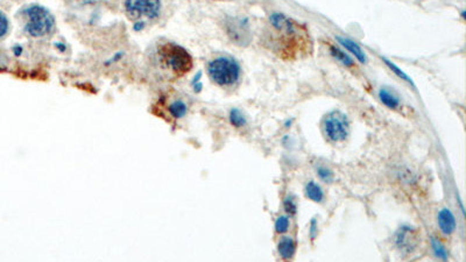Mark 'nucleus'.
I'll return each instance as SVG.
<instances>
[{"mask_svg": "<svg viewBox=\"0 0 466 262\" xmlns=\"http://www.w3.org/2000/svg\"><path fill=\"white\" fill-rule=\"evenodd\" d=\"M208 75L219 87H232L239 81L240 67L232 57L220 56L208 64Z\"/></svg>", "mask_w": 466, "mask_h": 262, "instance_id": "3", "label": "nucleus"}, {"mask_svg": "<svg viewBox=\"0 0 466 262\" xmlns=\"http://www.w3.org/2000/svg\"><path fill=\"white\" fill-rule=\"evenodd\" d=\"M323 125L325 134L331 141L338 142L348 138L349 121L344 114L338 112V111L328 114L325 117Z\"/></svg>", "mask_w": 466, "mask_h": 262, "instance_id": "5", "label": "nucleus"}, {"mask_svg": "<svg viewBox=\"0 0 466 262\" xmlns=\"http://www.w3.org/2000/svg\"><path fill=\"white\" fill-rule=\"evenodd\" d=\"M125 11L135 23L159 19L162 12L161 0H125Z\"/></svg>", "mask_w": 466, "mask_h": 262, "instance_id": "4", "label": "nucleus"}, {"mask_svg": "<svg viewBox=\"0 0 466 262\" xmlns=\"http://www.w3.org/2000/svg\"><path fill=\"white\" fill-rule=\"evenodd\" d=\"M269 21H270V24H272V26L274 28H276L277 31L284 32V33L288 35L295 34V32H296L295 24L292 23L289 18L283 16V14L274 13L269 17Z\"/></svg>", "mask_w": 466, "mask_h": 262, "instance_id": "8", "label": "nucleus"}, {"mask_svg": "<svg viewBox=\"0 0 466 262\" xmlns=\"http://www.w3.org/2000/svg\"><path fill=\"white\" fill-rule=\"evenodd\" d=\"M431 246H432L433 252H435V255L437 257H439V259H442V260H447V257H449V254H447V250L445 249V247H444L442 243H440L439 240L432 238L431 239Z\"/></svg>", "mask_w": 466, "mask_h": 262, "instance_id": "16", "label": "nucleus"}, {"mask_svg": "<svg viewBox=\"0 0 466 262\" xmlns=\"http://www.w3.org/2000/svg\"><path fill=\"white\" fill-rule=\"evenodd\" d=\"M168 111L169 113L172 114V117H174L175 119H181L186 116L188 112V106L186 102L181 99H176L174 102L171 103V105L168 106Z\"/></svg>", "mask_w": 466, "mask_h": 262, "instance_id": "12", "label": "nucleus"}, {"mask_svg": "<svg viewBox=\"0 0 466 262\" xmlns=\"http://www.w3.org/2000/svg\"><path fill=\"white\" fill-rule=\"evenodd\" d=\"M379 97H380V100L382 102V104L386 106L391 107V109H396V107L399 106V104H400L399 98H397L395 95H393L391 91H388V90L381 89L380 91H379Z\"/></svg>", "mask_w": 466, "mask_h": 262, "instance_id": "14", "label": "nucleus"}, {"mask_svg": "<svg viewBox=\"0 0 466 262\" xmlns=\"http://www.w3.org/2000/svg\"><path fill=\"white\" fill-rule=\"evenodd\" d=\"M24 31L31 38L48 37L55 31V18L46 7L41 5H30L23 10Z\"/></svg>", "mask_w": 466, "mask_h": 262, "instance_id": "2", "label": "nucleus"}, {"mask_svg": "<svg viewBox=\"0 0 466 262\" xmlns=\"http://www.w3.org/2000/svg\"><path fill=\"white\" fill-rule=\"evenodd\" d=\"M438 225L444 234H451L456 229V219L450 210L443 209L438 213Z\"/></svg>", "mask_w": 466, "mask_h": 262, "instance_id": "9", "label": "nucleus"}, {"mask_svg": "<svg viewBox=\"0 0 466 262\" xmlns=\"http://www.w3.org/2000/svg\"><path fill=\"white\" fill-rule=\"evenodd\" d=\"M224 30L231 41L239 46L250 44L251 32L247 19L243 18H226L224 21Z\"/></svg>", "mask_w": 466, "mask_h": 262, "instance_id": "6", "label": "nucleus"}, {"mask_svg": "<svg viewBox=\"0 0 466 262\" xmlns=\"http://www.w3.org/2000/svg\"><path fill=\"white\" fill-rule=\"evenodd\" d=\"M330 52H331V55L334 56L335 59L341 61V62L344 64V66H346V67H352L353 66V60L350 56L346 55L344 52H342L341 49L336 48V47H331Z\"/></svg>", "mask_w": 466, "mask_h": 262, "instance_id": "15", "label": "nucleus"}, {"mask_svg": "<svg viewBox=\"0 0 466 262\" xmlns=\"http://www.w3.org/2000/svg\"><path fill=\"white\" fill-rule=\"evenodd\" d=\"M157 54L162 68L176 77L184 76L194 67V60L190 53L174 42H164L159 45Z\"/></svg>", "mask_w": 466, "mask_h": 262, "instance_id": "1", "label": "nucleus"}, {"mask_svg": "<svg viewBox=\"0 0 466 262\" xmlns=\"http://www.w3.org/2000/svg\"><path fill=\"white\" fill-rule=\"evenodd\" d=\"M230 121H231V124H232L233 126H236V127H241V126H244L245 124H246V119H245L244 114L237 109L231 110Z\"/></svg>", "mask_w": 466, "mask_h": 262, "instance_id": "17", "label": "nucleus"}, {"mask_svg": "<svg viewBox=\"0 0 466 262\" xmlns=\"http://www.w3.org/2000/svg\"><path fill=\"white\" fill-rule=\"evenodd\" d=\"M384 62L386 63V66H387V67L389 68V69H391V70L393 71V73H394V74L396 75V76H397V77H400V78H402V80H404V81H407V82H409V83H410V84H413V81H411V78H410L409 76H408V75H407L406 73H404V71H402V70H401V69H400V68H399V67H397V66H395V64H394V63H393V62H391V61H388L387 59H384Z\"/></svg>", "mask_w": 466, "mask_h": 262, "instance_id": "18", "label": "nucleus"}, {"mask_svg": "<svg viewBox=\"0 0 466 262\" xmlns=\"http://www.w3.org/2000/svg\"><path fill=\"white\" fill-rule=\"evenodd\" d=\"M284 210L286 212L289 214V216H294L296 213V205L292 202L291 198H287L286 202H284Z\"/></svg>", "mask_w": 466, "mask_h": 262, "instance_id": "22", "label": "nucleus"}, {"mask_svg": "<svg viewBox=\"0 0 466 262\" xmlns=\"http://www.w3.org/2000/svg\"><path fill=\"white\" fill-rule=\"evenodd\" d=\"M288 227H289V220H288L287 217L281 216V217L277 218V220L275 222V229H276L277 233L287 232Z\"/></svg>", "mask_w": 466, "mask_h": 262, "instance_id": "20", "label": "nucleus"}, {"mask_svg": "<svg viewBox=\"0 0 466 262\" xmlns=\"http://www.w3.org/2000/svg\"><path fill=\"white\" fill-rule=\"evenodd\" d=\"M277 249H279V254L282 259H291L295 253L294 240L290 238L281 239L279 242V246H277Z\"/></svg>", "mask_w": 466, "mask_h": 262, "instance_id": "11", "label": "nucleus"}, {"mask_svg": "<svg viewBox=\"0 0 466 262\" xmlns=\"http://www.w3.org/2000/svg\"><path fill=\"white\" fill-rule=\"evenodd\" d=\"M396 245L404 252H411L417 245V232L408 226H403L396 234Z\"/></svg>", "mask_w": 466, "mask_h": 262, "instance_id": "7", "label": "nucleus"}, {"mask_svg": "<svg viewBox=\"0 0 466 262\" xmlns=\"http://www.w3.org/2000/svg\"><path fill=\"white\" fill-rule=\"evenodd\" d=\"M317 173H319V176L324 182H331L332 178H334L332 171L327 167H320L319 169H317Z\"/></svg>", "mask_w": 466, "mask_h": 262, "instance_id": "21", "label": "nucleus"}, {"mask_svg": "<svg viewBox=\"0 0 466 262\" xmlns=\"http://www.w3.org/2000/svg\"><path fill=\"white\" fill-rule=\"evenodd\" d=\"M305 196L316 203H321L324 198V193L322 189L320 188V185H317L316 183L314 182H310L305 185Z\"/></svg>", "mask_w": 466, "mask_h": 262, "instance_id": "13", "label": "nucleus"}, {"mask_svg": "<svg viewBox=\"0 0 466 262\" xmlns=\"http://www.w3.org/2000/svg\"><path fill=\"white\" fill-rule=\"evenodd\" d=\"M337 41L343 47H345V49H348L352 55H355L356 59L358 60L360 63H366V55H365L363 49H361L360 47L356 44V42L351 41L350 39L342 38V37H337Z\"/></svg>", "mask_w": 466, "mask_h": 262, "instance_id": "10", "label": "nucleus"}, {"mask_svg": "<svg viewBox=\"0 0 466 262\" xmlns=\"http://www.w3.org/2000/svg\"><path fill=\"white\" fill-rule=\"evenodd\" d=\"M10 32V20L4 12L0 11V40L6 37Z\"/></svg>", "mask_w": 466, "mask_h": 262, "instance_id": "19", "label": "nucleus"}]
</instances>
